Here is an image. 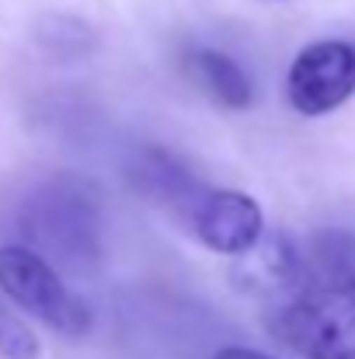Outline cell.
<instances>
[{
	"instance_id": "10",
	"label": "cell",
	"mask_w": 355,
	"mask_h": 359,
	"mask_svg": "<svg viewBox=\"0 0 355 359\" xmlns=\"http://www.w3.org/2000/svg\"><path fill=\"white\" fill-rule=\"evenodd\" d=\"M0 359H42L39 335L7 311H0Z\"/></svg>"
},
{
	"instance_id": "8",
	"label": "cell",
	"mask_w": 355,
	"mask_h": 359,
	"mask_svg": "<svg viewBox=\"0 0 355 359\" xmlns=\"http://www.w3.org/2000/svg\"><path fill=\"white\" fill-rule=\"evenodd\" d=\"M188 74L192 81L223 109H247L254 102V84L247 77V70L237 63L234 56L220 53V49H195L188 56Z\"/></svg>"
},
{
	"instance_id": "4",
	"label": "cell",
	"mask_w": 355,
	"mask_h": 359,
	"mask_svg": "<svg viewBox=\"0 0 355 359\" xmlns=\"http://www.w3.org/2000/svg\"><path fill=\"white\" fill-rule=\"evenodd\" d=\"M286 95L307 119L342 109L355 95V39H317L303 46L289 63Z\"/></svg>"
},
{
	"instance_id": "6",
	"label": "cell",
	"mask_w": 355,
	"mask_h": 359,
	"mask_svg": "<svg viewBox=\"0 0 355 359\" xmlns=\"http://www.w3.org/2000/svg\"><path fill=\"white\" fill-rule=\"evenodd\" d=\"M300 269H303V255L296 251V244L282 231H265V238L251 251L234 258L230 279L240 293L258 297V300H272L300 276Z\"/></svg>"
},
{
	"instance_id": "9",
	"label": "cell",
	"mask_w": 355,
	"mask_h": 359,
	"mask_svg": "<svg viewBox=\"0 0 355 359\" xmlns=\"http://www.w3.org/2000/svg\"><path fill=\"white\" fill-rule=\"evenodd\" d=\"M310 262L324 265V269H335V272H345L355 279V234L349 231H328V234H317L310 241Z\"/></svg>"
},
{
	"instance_id": "7",
	"label": "cell",
	"mask_w": 355,
	"mask_h": 359,
	"mask_svg": "<svg viewBox=\"0 0 355 359\" xmlns=\"http://www.w3.org/2000/svg\"><path fill=\"white\" fill-rule=\"evenodd\" d=\"M132 185L150 199V203H160L167 210H181L185 217L192 213V206L199 203V196L206 192L192 175L188 168H181L171 154L164 150H143L129 171Z\"/></svg>"
},
{
	"instance_id": "1",
	"label": "cell",
	"mask_w": 355,
	"mask_h": 359,
	"mask_svg": "<svg viewBox=\"0 0 355 359\" xmlns=\"http://www.w3.org/2000/svg\"><path fill=\"white\" fill-rule=\"evenodd\" d=\"M265 328L303 359H355V279L303 255L300 276L265 300Z\"/></svg>"
},
{
	"instance_id": "11",
	"label": "cell",
	"mask_w": 355,
	"mask_h": 359,
	"mask_svg": "<svg viewBox=\"0 0 355 359\" xmlns=\"http://www.w3.org/2000/svg\"><path fill=\"white\" fill-rule=\"evenodd\" d=\"M213 359H279V356L261 353V349H247V346H223Z\"/></svg>"
},
{
	"instance_id": "3",
	"label": "cell",
	"mask_w": 355,
	"mask_h": 359,
	"mask_svg": "<svg viewBox=\"0 0 355 359\" xmlns=\"http://www.w3.org/2000/svg\"><path fill=\"white\" fill-rule=\"evenodd\" d=\"M0 293L56 335L84 339L95 328V314L84 297H77L63 283L60 269L28 244H0Z\"/></svg>"
},
{
	"instance_id": "2",
	"label": "cell",
	"mask_w": 355,
	"mask_h": 359,
	"mask_svg": "<svg viewBox=\"0 0 355 359\" xmlns=\"http://www.w3.org/2000/svg\"><path fill=\"white\" fill-rule=\"evenodd\" d=\"M21 231L28 234V248L39 255H53L74 269H88L102 258V210L95 196L77 182H49L42 185L25 213Z\"/></svg>"
},
{
	"instance_id": "5",
	"label": "cell",
	"mask_w": 355,
	"mask_h": 359,
	"mask_svg": "<svg viewBox=\"0 0 355 359\" xmlns=\"http://www.w3.org/2000/svg\"><path fill=\"white\" fill-rule=\"evenodd\" d=\"M188 227L209 251L240 258L265 238V210L240 189H206L188 213Z\"/></svg>"
}]
</instances>
